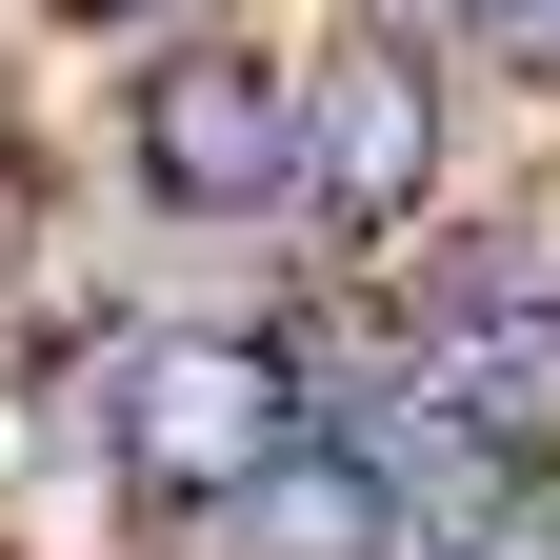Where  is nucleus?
<instances>
[{"instance_id":"4","label":"nucleus","mask_w":560,"mask_h":560,"mask_svg":"<svg viewBox=\"0 0 560 560\" xmlns=\"http://www.w3.org/2000/svg\"><path fill=\"white\" fill-rule=\"evenodd\" d=\"M200 540H221V560H400V501H381L340 441H280V460H260Z\"/></svg>"},{"instance_id":"3","label":"nucleus","mask_w":560,"mask_h":560,"mask_svg":"<svg viewBox=\"0 0 560 560\" xmlns=\"http://www.w3.org/2000/svg\"><path fill=\"white\" fill-rule=\"evenodd\" d=\"M441 161H460V81H441V40H420L400 0L320 21V40H301V241L381 260L420 200H441Z\"/></svg>"},{"instance_id":"5","label":"nucleus","mask_w":560,"mask_h":560,"mask_svg":"<svg viewBox=\"0 0 560 560\" xmlns=\"http://www.w3.org/2000/svg\"><path fill=\"white\" fill-rule=\"evenodd\" d=\"M420 560H560V480L521 460V480H501V501H480L460 540H420Z\"/></svg>"},{"instance_id":"6","label":"nucleus","mask_w":560,"mask_h":560,"mask_svg":"<svg viewBox=\"0 0 560 560\" xmlns=\"http://www.w3.org/2000/svg\"><path fill=\"white\" fill-rule=\"evenodd\" d=\"M40 21H60V40H140V60H161V40H221L241 0H40Z\"/></svg>"},{"instance_id":"1","label":"nucleus","mask_w":560,"mask_h":560,"mask_svg":"<svg viewBox=\"0 0 560 560\" xmlns=\"http://www.w3.org/2000/svg\"><path fill=\"white\" fill-rule=\"evenodd\" d=\"M280 441H301V361H280V320L161 301V320L101 340V480H120L140 521H221Z\"/></svg>"},{"instance_id":"7","label":"nucleus","mask_w":560,"mask_h":560,"mask_svg":"<svg viewBox=\"0 0 560 560\" xmlns=\"http://www.w3.org/2000/svg\"><path fill=\"white\" fill-rule=\"evenodd\" d=\"M441 21H460L480 60H521V81H560V0H441Z\"/></svg>"},{"instance_id":"2","label":"nucleus","mask_w":560,"mask_h":560,"mask_svg":"<svg viewBox=\"0 0 560 560\" xmlns=\"http://www.w3.org/2000/svg\"><path fill=\"white\" fill-rule=\"evenodd\" d=\"M120 180H140V221H180V241L301 221V60L241 40V21L120 60Z\"/></svg>"}]
</instances>
